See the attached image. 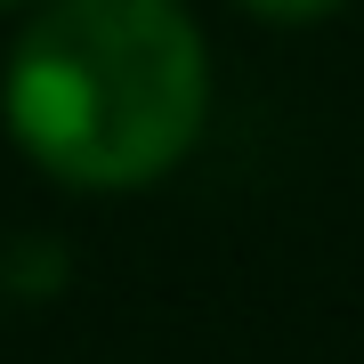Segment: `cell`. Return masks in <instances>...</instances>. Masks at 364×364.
<instances>
[{
  "instance_id": "obj_2",
  "label": "cell",
  "mask_w": 364,
  "mask_h": 364,
  "mask_svg": "<svg viewBox=\"0 0 364 364\" xmlns=\"http://www.w3.org/2000/svg\"><path fill=\"white\" fill-rule=\"evenodd\" d=\"M235 9H251L259 25H324V16H340L348 0H235Z\"/></svg>"
},
{
  "instance_id": "obj_1",
  "label": "cell",
  "mask_w": 364,
  "mask_h": 364,
  "mask_svg": "<svg viewBox=\"0 0 364 364\" xmlns=\"http://www.w3.org/2000/svg\"><path fill=\"white\" fill-rule=\"evenodd\" d=\"M9 138L57 186L170 178L210 122V49L186 0H49L9 49Z\"/></svg>"
},
{
  "instance_id": "obj_3",
  "label": "cell",
  "mask_w": 364,
  "mask_h": 364,
  "mask_svg": "<svg viewBox=\"0 0 364 364\" xmlns=\"http://www.w3.org/2000/svg\"><path fill=\"white\" fill-rule=\"evenodd\" d=\"M9 9H25V0H0V16H9Z\"/></svg>"
}]
</instances>
